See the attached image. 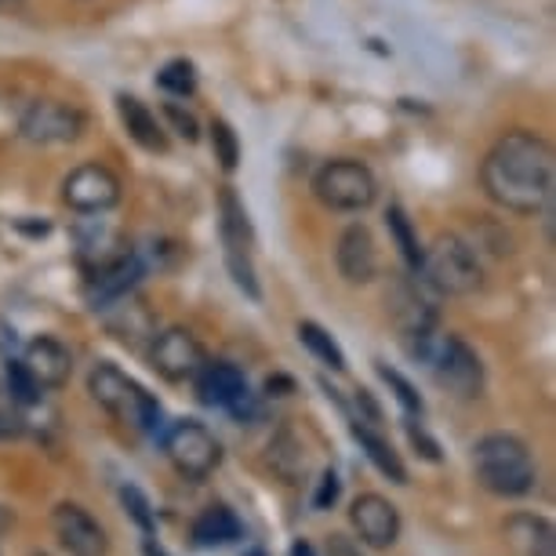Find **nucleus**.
I'll return each instance as SVG.
<instances>
[{"mask_svg": "<svg viewBox=\"0 0 556 556\" xmlns=\"http://www.w3.org/2000/svg\"><path fill=\"white\" fill-rule=\"evenodd\" d=\"M480 186L502 212H545L553 197V146L534 131H506L480 164Z\"/></svg>", "mask_w": 556, "mask_h": 556, "instance_id": "nucleus-1", "label": "nucleus"}, {"mask_svg": "<svg viewBox=\"0 0 556 556\" xmlns=\"http://www.w3.org/2000/svg\"><path fill=\"white\" fill-rule=\"evenodd\" d=\"M473 462H477V480L498 498L528 495V491H534V480H539V469H534L528 444L513 433H488L477 444Z\"/></svg>", "mask_w": 556, "mask_h": 556, "instance_id": "nucleus-2", "label": "nucleus"}, {"mask_svg": "<svg viewBox=\"0 0 556 556\" xmlns=\"http://www.w3.org/2000/svg\"><path fill=\"white\" fill-rule=\"evenodd\" d=\"M88 393H91V401L99 407H106V412L124 426L142 429V433H156V429H161L164 412H161V404H156V396L146 393L135 379H128L117 364L102 361L91 367Z\"/></svg>", "mask_w": 556, "mask_h": 556, "instance_id": "nucleus-3", "label": "nucleus"}, {"mask_svg": "<svg viewBox=\"0 0 556 556\" xmlns=\"http://www.w3.org/2000/svg\"><path fill=\"white\" fill-rule=\"evenodd\" d=\"M418 273L426 277V285H433L440 295H473L484 285V269L469 240L455 233H440L433 244L422 248V266Z\"/></svg>", "mask_w": 556, "mask_h": 556, "instance_id": "nucleus-4", "label": "nucleus"}, {"mask_svg": "<svg viewBox=\"0 0 556 556\" xmlns=\"http://www.w3.org/2000/svg\"><path fill=\"white\" fill-rule=\"evenodd\" d=\"M313 193L331 212H364L379 197V182L367 164L342 156V161H328L320 167L313 178Z\"/></svg>", "mask_w": 556, "mask_h": 556, "instance_id": "nucleus-5", "label": "nucleus"}, {"mask_svg": "<svg viewBox=\"0 0 556 556\" xmlns=\"http://www.w3.org/2000/svg\"><path fill=\"white\" fill-rule=\"evenodd\" d=\"M164 451H167V458H172V466L186 480L212 477L218 469V462H223V444L212 437V429L193 422V418H182V422H175L167 429Z\"/></svg>", "mask_w": 556, "mask_h": 556, "instance_id": "nucleus-6", "label": "nucleus"}, {"mask_svg": "<svg viewBox=\"0 0 556 556\" xmlns=\"http://www.w3.org/2000/svg\"><path fill=\"white\" fill-rule=\"evenodd\" d=\"M429 367L437 371L440 386H447L462 401H477L484 393V364H480L477 350H469V342H462L458 334H440L433 353H429Z\"/></svg>", "mask_w": 556, "mask_h": 556, "instance_id": "nucleus-7", "label": "nucleus"}, {"mask_svg": "<svg viewBox=\"0 0 556 556\" xmlns=\"http://www.w3.org/2000/svg\"><path fill=\"white\" fill-rule=\"evenodd\" d=\"M62 201L77 215H102L121 201V178L106 164H80L62 182Z\"/></svg>", "mask_w": 556, "mask_h": 556, "instance_id": "nucleus-8", "label": "nucleus"}, {"mask_svg": "<svg viewBox=\"0 0 556 556\" xmlns=\"http://www.w3.org/2000/svg\"><path fill=\"white\" fill-rule=\"evenodd\" d=\"M84 124L88 117L70 106V102H55V99H40L23 113V139L37 142V146H62V142H77L84 135Z\"/></svg>", "mask_w": 556, "mask_h": 556, "instance_id": "nucleus-9", "label": "nucleus"}, {"mask_svg": "<svg viewBox=\"0 0 556 556\" xmlns=\"http://www.w3.org/2000/svg\"><path fill=\"white\" fill-rule=\"evenodd\" d=\"M150 364L164 382H186L201 371L204 345L197 342V334L190 328H167L161 334H153Z\"/></svg>", "mask_w": 556, "mask_h": 556, "instance_id": "nucleus-10", "label": "nucleus"}, {"mask_svg": "<svg viewBox=\"0 0 556 556\" xmlns=\"http://www.w3.org/2000/svg\"><path fill=\"white\" fill-rule=\"evenodd\" d=\"M51 528H55L59 542L66 545L73 556H106L110 539L102 531V523L91 517L88 509L73 506V502H59L51 513Z\"/></svg>", "mask_w": 556, "mask_h": 556, "instance_id": "nucleus-11", "label": "nucleus"}, {"mask_svg": "<svg viewBox=\"0 0 556 556\" xmlns=\"http://www.w3.org/2000/svg\"><path fill=\"white\" fill-rule=\"evenodd\" d=\"M350 523H353V531L361 534V542L371 545V549H390V545L401 539V513L382 495L353 498Z\"/></svg>", "mask_w": 556, "mask_h": 556, "instance_id": "nucleus-12", "label": "nucleus"}, {"mask_svg": "<svg viewBox=\"0 0 556 556\" xmlns=\"http://www.w3.org/2000/svg\"><path fill=\"white\" fill-rule=\"evenodd\" d=\"M502 545H506V556H556V531L545 517L513 513L502 523Z\"/></svg>", "mask_w": 556, "mask_h": 556, "instance_id": "nucleus-13", "label": "nucleus"}, {"mask_svg": "<svg viewBox=\"0 0 556 556\" xmlns=\"http://www.w3.org/2000/svg\"><path fill=\"white\" fill-rule=\"evenodd\" d=\"M334 262H339V273L345 285H371L375 273H379V251H375V240L367 233V226H350L339 237V251H334Z\"/></svg>", "mask_w": 556, "mask_h": 556, "instance_id": "nucleus-14", "label": "nucleus"}, {"mask_svg": "<svg viewBox=\"0 0 556 556\" xmlns=\"http://www.w3.org/2000/svg\"><path fill=\"white\" fill-rule=\"evenodd\" d=\"M139 277H142V262L135 258V255L113 258V262H106V266L91 269V277H88V302L96 309H106L110 302H117V299L128 295V291L139 285Z\"/></svg>", "mask_w": 556, "mask_h": 556, "instance_id": "nucleus-15", "label": "nucleus"}, {"mask_svg": "<svg viewBox=\"0 0 556 556\" xmlns=\"http://www.w3.org/2000/svg\"><path fill=\"white\" fill-rule=\"evenodd\" d=\"M23 364L29 367V375H34V379L45 386V390H59V386H66L70 371H73L70 350L59 339H51V334H40V339L29 342Z\"/></svg>", "mask_w": 556, "mask_h": 556, "instance_id": "nucleus-16", "label": "nucleus"}, {"mask_svg": "<svg viewBox=\"0 0 556 556\" xmlns=\"http://www.w3.org/2000/svg\"><path fill=\"white\" fill-rule=\"evenodd\" d=\"M390 309H393V320L396 328L404 331V339H422L437 328V309L429 306V299L418 291V285H396L393 299H390Z\"/></svg>", "mask_w": 556, "mask_h": 556, "instance_id": "nucleus-17", "label": "nucleus"}, {"mask_svg": "<svg viewBox=\"0 0 556 556\" xmlns=\"http://www.w3.org/2000/svg\"><path fill=\"white\" fill-rule=\"evenodd\" d=\"M197 382V396L201 404L207 407H226L240 390H248V379L237 364H226V361H212V364H201V371L193 375Z\"/></svg>", "mask_w": 556, "mask_h": 556, "instance_id": "nucleus-18", "label": "nucleus"}, {"mask_svg": "<svg viewBox=\"0 0 556 556\" xmlns=\"http://www.w3.org/2000/svg\"><path fill=\"white\" fill-rule=\"evenodd\" d=\"M117 113H121V121H124V128H128V135L142 146V150L167 153V135L161 128V121H156L153 113L146 110V102H139L135 96H117Z\"/></svg>", "mask_w": 556, "mask_h": 556, "instance_id": "nucleus-19", "label": "nucleus"}, {"mask_svg": "<svg viewBox=\"0 0 556 556\" xmlns=\"http://www.w3.org/2000/svg\"><path fill=\"white\" fill-rule=\"evenodd\" d=\"M240 534H244V523L237 520V513L215 502L207 506L201 517L193 520V542L204 545V549H215V545H233Z\"/></svg>", "mask_w": 556, "mask_h": 556, "instance_id": "nucleus-20", "label": "nucleus"}, {"mask_svg": "<svg viewBox=\"0 0 556 556\" xmlns=\"http://www.w3.org/2000/svg\"><path fill=\"white\" fill-rule=\"evenodd\" d=\"M353 437H356V444L364 447L367 462H371V466L379 469L382 477H390L393 484H407V469H404V462L393 451L390 440H382L379 433H375V429H367L361 422H353Z\"/></svg>", "mask_w": 556, "mask_h": 556, "instance_id": "nucleus-21", "label": "nucleus"}, {"mask_svg": "<svg viewBox=\"0 0 556 556\" xmlns=\"http://www.w3.org/2000/svg\"><path fill=\"white\" fill-rule=\"evenodd\" d=\"M299 339H302V345L317 356V361L324 364V367H331V371H345V353H342V345L331 339L328 331L320 328L317 320H302L299 324Z\"/></svg>", "mask_w": 556, "mask_h": 556, "instance_id": "nucleus-22", "label": "nucleus"}, {"mask_svg": "<svg viewBox=\"0 0 556 556\" xmlns=\"http://www.w3.org/2000/svg\"><path fill=\"white\" fill-rule=\"evenodd\" d=\"M218 207H223V244H255L244 204H240V197L229 186L218 197Z\"/></svg>", "mask_w": 556, "mask_h": 556, "instance_id": "nucleus-23", "label": "nucleus"}, {"mask_svg": "<svg viewBox=\"0 0 556 556\" xmlns=\"http://www.w3.org/2000/svg\"><path fill=\"white\" fill-rule=\"evenodd\" d=\"M386 226H390V237L396 240V248H401L407 269L418 273V266H422V244H418V233H415L412 218L404 215V207L393 204L390 212H386Z\"/></svg>", "mask_w": 556, "mask_h": 556, "instance_id": "nucleus-24", "label": "nucleus"}, {"mask_svg": "<svg viewBox=\"0 0 556 556\" xmlns=\"http://www.w3.org/2000/svg\"><path fill=\"white\" fill-rule=\"evenodd\" d=\"M4 396L12 404H18V407H34V404H40V396H45V386L29 375V367L23 361H12V364H8V390H4Z\"/></svg>", "mask_w": 556, "mask_h": 556, "instance_id": "nucleus-25", "label": "nucleus"}, {"mask_svg": "<svg viewBox=\"0 0 556 556\" xmlns=\"http://www.w3.org/2000/svg\"><path fill=\"white\" fill-rule=\"evenodd\" d=\"M156 84H161L167 96H178V99L193 96L197 91V66L190 59H172L161 73H156Z\"/></svg>", "mask_w": 556, "mask_h": 556, "instance_id": "nucleus-26", "label": "nucleus"}, {"mask_svg": "<svg viewBox=\"0 0 556 556\" xmlns=\"http://www.w3.org/2000/svg\"><path fill=\"white\" fill-rule=\"evenodd\" d=\"M379 375H382V382L390 386V393L396 396V404L407 412V418H422L426 404H422V396H418L415 386L407 382L401 371H393V367H386V364H379Z\"/></svg>", "mask_w": 556, "mask_h": 556, "instance_id": "nucleus-27", "label": "nucleus"}, {"mask_svg": "<svg viewBox=\"0 0 556 556\" xmlns=\"http://www.w3.org/2000/svg\"><path fill=\"white\" fill-rule=\"evenodd\" d=\"M212 150H215V161L223 164V172H237L240 139H237V131L229 128V121H212Z\"/></svg>", "mask_w": 556, "mask_h": 556, "instance_id": "nucleus-28", "label": "nucleus"}, {"mask_svg": "<svg viewBox=\"0 0 556 556\" xmlns=\"http://www.w3.org/2000/svg\"><path fill=\"white\" fill-rule=\"evenodd\" d=\"M121 502H124V509L131 513V520L142 528V534H153L156 513H153V506H150V498H146L135 484H124V488H121Z\"/></svg>", "mask_w": 556, "mask_h": 556, "instance_id": "nucleus-29", "label": "nucleus"}, {"mask_svg": "<svg viewBox=\"0 0 556 556\" xmlns=\"http://www.w3.org/2000/svg\"><path fill=\"white\" fill-rule=\"evenodd\" d=\"M23 433H26L23 407L12 404L8 396H0V444H4V440H18Z\"/></svg>", "mask_w": 556, "mask_h": 556, "instance_id": "nucleus-30", "label": "nucleus"}, {"mask_svg": "<svg viewBox=\"0 0 556 556\" xmlns=\"http://www.w3.org/2000/svg\"><path fill=\"white\" fill-rule=\"evenodd\" d=\"M164 117L172 121V131L178 135V139H186V142H197L201 139V128H197V117L193 113H186L178 102H167L164 106Z\"/></svg>", "mask_w": 556, "mask_h": 556, "instance_id": "nucleus-31", "label": "nucleus"}, {"mask_svg": "<svg viewBox=\"0 0 556 556\" xmlns=\"http://www.w3.org/2000/svg\"><path fill=\"white\" fill-rule=\"evenodd\" d=\"M407 440H412V447H415L426 462H444V455H440V444L426 433V426L418 422V418H407Z\"/></svg>", "mask_w": 556, "mask_h": 556, "instance_id": "nucleus-32", "label": "nucleus"}, {"mask_svg": "<svg viewBox=\"0 0 556 556\" xmlns=\"http://www.w3.org/2000/svg\"><path fill=\"white\" fill-rule=\"evenodd\" d=\"M342 495V480L334 469H324L320 480H317V491H313V509H331L334 502Z\"/></svg>", "mask_w": 556, "mask_h": 556, "instance_id": "nucleus-33", "label": "nucleus"}, {"mask_svg": "<svg viewBox=\"0 0 556 556\" xmlns=\"http://www.w3.org/2000/svg\"><path fill=\"white\" fill-rule=\"evenodd\" d=\"M328 556H361V549H356V545H353L350 539H342V534H331Z\"/></svg>", "mask_w": 556, "mask_h": 556, "instance_id": "nucleus-34", "label": "nucleus"}, {"mask_svg": "<svg viewBox=\"0 0 556 556\" xmlns=\"http://www.w3.org/2000/svg\"><path fill=\"white\" fill-rule=\"evenodd\" d=\"M291 390H295V386H291V379H285V375H277V379L266 382V393L269 396H288Z\"/></svg>", "mask_w": 556, "mask_h": 556, "instance_id": "nucleus-35", "label": "nucleus"}, {"mask_svg": "<svg viewBox=\"0 0 556 556\" xmlns=\"http://www.w3.org/2000/svg\"><path fill=\"white\" fill-rule=\"evenodd\" d=\"M288 556H317V549H313V545H309L306 539H295V542H291Z\"/></svg>", "mask_w": 556, "mask_h": 556, "instance_id": "nucleus-36", "label": "nucleus"}, {"mask_svg": "<svg viewBox=\"0 0 556 556\" xmlns=\"http://www.w3.org/2000/svg\"><path fill=\"white\" fill-rule=\"evenodd\" d=\"M8 364H12V356L0 350V396H4V390H8Z\"/></svg>", "mask_w": 556, "mask_h": 556, "instance_id": "nucleus-37", "label": "nucleus"}, {"mask_svg": "<svg viewBox=\"0 0 556 556\" xmlns=\"http://www.w3.org/2000/svg\"><path fill=\"white\" fill-rule=\"evenodd\" d=\"M142 553H146V556H172V553L164 549V545H156V542L150 539V534H146V542H142Z\"/></svg>", "mask_w": 556, "mask_h": 556, "instance_id": "nucleus-38", "label": "nucleus"}, {"mask_svg": "<svg viewBox=\"0 0 556 556\" xmlns=\"http://www.w3.org/2000/svg\"><path fill=\"white\" fill-rule=\"evenodd\" d=\"M15 8H23V0H0V15L15 12Z\"/></svg>", "mask_w": 556, "mask_h": 556, "instance_id": "nucleus-39", "label": "nucleus"}, {"mask_svg": "<svg viewBox=\"0 0 556 556\" xmlns=\"http://www.w3.org/2000/svg\"><path fill=\"white\" fill-rule=\"evenodd\" d=\"M8 523H12V513H8V509H0V531H4Z\"/></svg>", "mask_w": 556, "mask_h": 556, "instance_id": "nucleus-40", "label": "nucleus"}, {"mask_svg": "<svg viewBox=\"0 0 556 556\" xmlns=\"http://www.w3.org/2000/svg\"><path fill=\"white\" fill-rule=\"evenodd\" d=\"M244 556H269L266 549H251V553H244Z\"/></svg>", "mask_w": 556, "mask_h": 556, "instance_id": "nucleus-41", "label": "nucleus"}, {"mask_svg": "<svg viewBox=\"0 0 556 556\" xmlns=\"http://www.w3.org/2000/svg\"><path fill=\"white\" fill-rule=\"evenodd\" d=\"M29 556H48V553H29Z\"/></svg>", "mask_w": 556, "mask_h": 556, "instance_id": "nucleus-42", "label": "nucleus"}]
</instances>
